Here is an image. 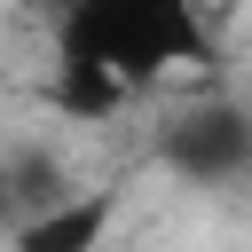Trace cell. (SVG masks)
Instances as JSON below:
<instances>
[{
    "label": "cell",
    "mask_w": 252,
    "mask_h": 252,
    "mask_svg": "<svg viewBox=\"0 0 252 252\" xmlns=\"http://www.w3.org/2000/svg\"><path fill=\"white\" fill-rule=\"evenodd\" d=\"M8 205H16V197H8V165H0V213H8Z\"/></svg>",
    "instance_id": "obj_4"
},
{
    "label": "cell",
    "mask_w": 252,
    "mask_h": 252,
    "mask_svg": "<svg viewBox=\"0 0 252 252\" xmlns=\"http://www.w3.org/2000/svg\"><path fill=\"white\" fill-rule=\"evenodd\" d=\"M213 32L197 0H71L55 24V63L102 71L126 94H150L181 63H213Z\"/></svg>",
    "instance_id": "obj_1"
},
{
    "label": "cell",
    "mask_w": 252,
    "mask_h": 252,
    "mask_svg": "<svg viewBox=\"0 0 252 252\" xmlns=\"http://www.w3.org/2000/svg\"><path fill=\"white\" fill-rule=\"evenodd\" d=\"M158 150H165V165H173V173H189V181L220 189V181L252 173V118H244V110H228V102H189V110L158 134Z\"/></svg>",
    "instance_id": "obj_2"
},
{
    "label": "cell",
    "mask_w": 252,
    "mask_h": 252,
    "mask_svg": "<svg viewBox=\"0 0 252 252\" xmlns=\"http://www.w3.org/2000/svg\"><path fill=\"white\" fill-rule=\"evenodd\" d=\"M110 220H118V189H79V197H63V205L16 220L8 252H102Z\"/></svg>",
    "instance_id": "obj_3"
}]
</instances>
